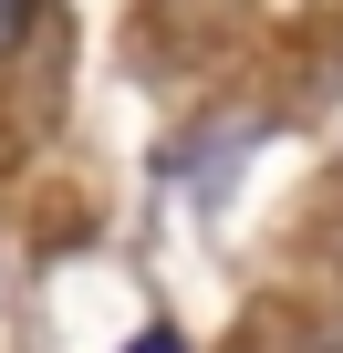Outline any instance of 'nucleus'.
I'll list each match as a JSON object with an SVG mask.
<instances>
[{
	"instance_id": "obj_1",
	"label": "nucleus",
	"mask_w": 343,
	"mask_h": 353,
	"mask_svg": "<svg viewBox=\"0 0 343 353\" xmlns=\"http://www.w3.org/2000/svg\"><path fill=\"white\" fill-rule=\"evenodd\" d=\"M11 32H21V0H0V42H11Z\"/></svg>"
}]
</instances>
